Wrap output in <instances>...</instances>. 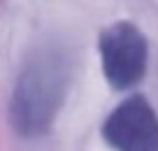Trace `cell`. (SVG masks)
Instances as JSON below:
<instances>
[{
  "mask_svg": "<svg viewBox=\"0 0 158 151\" xmlns=\"http://www.w3.org/2000/svg\"><path fill=\"white\" fill-rule=\"evenodd\" d=\"M70 82V56L60 47H42L26 61L12 98V121L28 137L49 130Z\"/></svg>",
  "mask_w": 158,
  "mask_h": 151,
  "instance_id": "6da1fadb",
  "label": "cell"
},
{
  "mask_svg": "<svg viewBox=\"0 0 158 151\" xmlns=\"http://www.w3.org/2000/svg\"><path fill=\"white\" fill-rule=\"evenodd\" d=\"M100 58L109 86L126 91L147 72L149 44L144 33L130 21H116L100 33Z\"/></svg>",
  "mask_w": 158,
  "mask_h": 151,
  "instance_id": "7a4b0ae2",
  "label": "cell"
},
{
  "mask_svg": "<svg viewBox=\"0 0 158 151\" xmlns=\"http://www.w3.org/2000/svg\"><path fill=\"white\" fill-rule=\"evenodd\" d=\"M102 137L114 151H158V116L147 98H126L102 126Z\"/></svg>",
  "mask_w": 158,
  "mask_h": 151,
  "instance_id": "3957f363",
  "label": "cell"
}]
</instances>
